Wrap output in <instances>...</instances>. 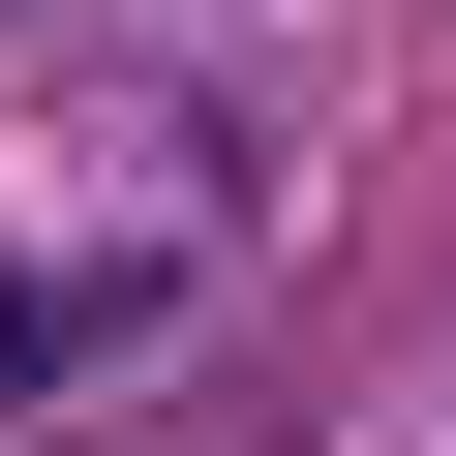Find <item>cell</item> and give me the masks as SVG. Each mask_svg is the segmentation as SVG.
<instances>
[{
    "label": "cell",
    "mask_w": 456,
    "mask_h": 456,
    "mask_svg": "<svg viewBox=\"0 0 456 456\" xmlns=\"http://www.w3.org/2000/svg\"><path fill=\"white\" fill-rule=\"evenodd\" d=\"M92 335H122V274H0V395H61Z\"/></svg>",
    "instance_id": "1"
}]
</instances>
